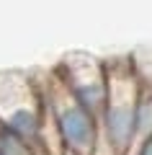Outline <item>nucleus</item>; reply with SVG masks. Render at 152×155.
Returning <instances> with one entry per match:
<instances>
[{
	"label": "nucleus",
	"mask_w": 152,
	"mask_h": 155,
	"mask_svg": "<svg viewBox=\"0 0 152 155\" xmlns=\"http://www.w3.org/2000/svg\"><path fill=\"white\" fill-rule=\"evenodd\" d=\"M0 155H39V153L0 119Z\"/></svg>",
	"instance_id": "423d86ee"
},
{
	"label": "nucleus",
	"mask_w": 152,
	"mask_h": 155,
	"mask_svg": "<svg viewBox=\"0 0 152 155\" xmlns=\"http://www.w3.org/2000/svg\"><path fill=\"white\" fill-rule=\"evenodd\" d=\"M131 155H152V134L147 140H142V142L134 147V153H131Z\"/></svg>",
	"instance_id": "0eeeda50"
},
{
	"label": "nucleus",
	"mask_w": 152,
	"mask_h": 155,
	"mask_svg": "<svg viewBox=\"0 0 152 155\" xmlns=\"http://www.w3.org/2000/svg\"><path fill=\"white\" fill-rule=\"evenodd\" d=\"M108 101L101 114V147L111 155H131L137 145V96L142 78L131 60L106 62Z\"/></svg>",
	"instance_id": "f257e3e1"
},
{
	"label": "nucleus",
	"mask_w": 152,
	"mask_h": 155,
	"mask_svg": "<svg viewBox=\"0 0 152 155\" xmlns=\"http://www.w3.org/2000/svg\"><path fill=\"white\" fill-rule=\"evenodd\" d=\"M150 134H152V78H142L139 96H137V145Z\"/></svg>",
	"instance_id": "39448f33"
},
{
	"label": "nucleus",
	"mask_w": 152,
	"mask_h": 155,
	"mask_svg": "<svg viewBox=\"0 0 152 155\" xmlns=\"http://www.w3.org/2000/svg\"><path fill=\"white\" fill-rule=\"evenodd\" d=\"M57 78H60L70 96L101 122V114L108 101V70H106L103 60L88 54H70L54 67Z\"/></svg>",
	"instance_id": "20e7f679"
},
{
	"label": "nucleus",
	"mask_w": 152,
	"mask_h": 155,
	"mask_svg": "<svg viewBox=\"0 0 152 155\" xmlns=\"http://www.w3.org/2000/svg\"><path fill=\"white\" fill-rule=\"evenodd\" d=\"M0 119L39 155L44 150V93L39 78L26 72H0Z\"/></svg>",
	"instance_id": "f03ea898"
},
{
	"label": "nucleus",
	"mask_w": 152,
	"mask_h": 155,
	"mask_svg": "<svg viewBox=\"0 0 152 155\" xmlns=\"http://www.w3.org/2000/svg\"><path fill=\"white\" fill-rule=\"evenodd\" d=\"M41 85H44V96H47L52 119H54L57 134H60L62 147H65V155H98L101 122L72 98L54 70L41 80Z\"/></svg>",
	"instance_id": "7ed1b4c3"
}]
</instances>
